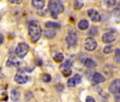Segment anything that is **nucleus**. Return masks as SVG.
I'll use <instances>...</instances> for the list:
<instances>
[{
	"mask_svg": "<svg viewBox=\"0 0 120 102\" xmlns=\"http://www.w3.org/2000/svg\"><path fill=\"white\" fill-rule=\"evenodd\" d=\"M48 8L50 12L51 16L54 19H56L58 18V15L62 14L64 10V5L61 0H49Z\"/></svg>",
	"mask_w": 120,
	"mask_h": 102,
	"instance_id": "nucleus-1",
	"label": "nucleus"
},
{
	"mask_svg": "<svg viewBox=\"0 0 120 102\" xmlns=\"http://www.w3.org/2000/svg\"><path fill=\"white\" fill-rule=\"evenodd\" d=\"M28 33L32 41L36 42L40 39L42 33V29L40 24L38 21L33 20L29 23Z\"/></svg>",
	"mask_w": 120,
	"mask_h": 102,
	"instance_id": "nucleus-2",
	"label": "nucleus"
},
{
	"mask_svg": "<svg viewBox=\"0 0 120 102\" xmlns=\"http://www.w3.org/2000/svg\"><path fill=\"white\" fill-rule=\"evenodd\" d=\"M29 46L25 43H21L16 48V55L19 58H23L28 53Z\"/></svg>",
	"mask_w": 120,
	"mask_h": 102,
	"instance_id": "nucleus-3",
	"label": "nucleus"
},
{
	"mask_svg": "<svg viewBox=\"0 0 120 102\" xmlns=\"http://www.w3.org/2000/svg\"><path fill=\"white\" fill-rule=\"evenodd\" d=\"M71 66H72V62L70 60H67L64 63H63L60 66V69H61L62 72L64 77H69L71 75L72 73Z\"/></svg>",
	"mask_w": 120,
	"mask_h": 102,
	"instance_id": "nucleus-4",
	"label": "nucleus"
},
{
	"mask_svg": "<svg viewBox=\"0 0 120 102\" xmlns=\"http://www.w3.org/2000/svg\"><path fill=\"white\" fill-rule=\"evenodd\" d=\"M97 45H98L97 42L93 38L88 37L84 41V47L86 48V50L88 51H93L95 50Z\"/></svg>",
	"mask_w": 120,
	"mask_h": 102,
	"instance_id": "nucleus-5",
	"label": "nucleus"
},
{
	"mask_svg": "<svg viewBox=\"0 0 120 102\" xmlns=\"http://www.w3.org/2000/svg\"><path fill=\"white\" fill-rule=\"evenodd\" d=\"M66 41H67L69 46H70V47L75 46L77 43V41H78V36H77L76 33L74 31L69 32L68 35L67 36Z\"/></svg>",
	"mask_w": 120,
	"mask_h": 102,
	"instance_id": "nucleus-6",
	"label": "nucleus"
},
{
	"mask_svg": "<svg viewBox=\"0 0 120 102\" xmlns=\"http://www.w3.org/2000/svg\"><path fill=\"white\" fill-rule=\"evenodd\" d=\"M116 38V35L114 31H109L105 33L102 37V40L105 43H111L114 42Z\"/></svg>",
	"mask_w": 120,
	"mask_h": 102,
	"instance_id": "nucleus-7",
	"label": "nucleus"
},
{
	"mask_svg": "<svg viewBox=\"0 0 120 102\" xmlns=\"http://www.w3.org/2000/svg\"><path fill=\"white\" fill-rule=\"evenodd\" d=\"M109 91L114 94L120 91V79H114V81L111 82L109 86Z\"/></svg>",
	"mask_w": 120,
	"mask_h": 102,
	"instance_id": "nucleus-8",
	"label": "nucleus"
},
{
	"mask_svg": "<svg viewBox=\"0 0 120 102\" xmlns=\"http://www.w3.org/2000/svg\"><path fill=\"white\" fill-rule=\"evenodd\" d=\"M88 16L90 17V19H91V21H94V22H99L101 20V16L100 14H99V12L95 9H89L88 11Z\"/></svg>",
	"mask_w": 120,
	"mask_h": 102,
	"instance_id": "nucleus-9",
	"label": "nucleus"
},
{
	"mask_svg": "<svg viewBox=\"0 0 120 102\" xmlns=\"http://www.w3.org/2000/svg\"><path fill=\"white\" fill-rule=\"evenodd\" d=\"M81 82V77L79 75H76L70 78L67 82V85L69 87H74Z\"/></svg>",
	"mask_w": 120,
	"mask_h": 102,
	"instance_id": "nucleus-10",
	"label": "nucleus"
},
{
	"mask_svg": "<svg viewBox=\"0 0 120 102\" xmlns=\"http://www.w3.org/2000/svg\"><path fill=\"white\" fill-rule=\"evenodd\" d=\"M14 81L20 84H26L28 81V77L21 74H17L14 77Z\"/></svg>",
	"mask_w": 120,
	"mask_h": 102,
	"instance_id": "nucleus-11",
	"label": "nucleus"
},
{
	"mask_svg": "<svg viewBox=\"0 0 120 102\" xmlns=\"http://www.w3.org/2000/svg\"><path fill=\"white\" fill-rule=\"evenodd\" d=\"M45 3V0H32L33 6L38 9H42Z\"/></svg>",
	"mask_w": 120,
	"mask_h": 102,
	"instance_id": "nucleus-12",
	"label": "nucleus"
},
{
	"mask_svg": "<svg viewBox=\"0 0 120 102\" xmlns=\"http://www.w3.org/2000/svg\"><path fill=\"white\" fill-rule=\"evenodd\" d=\"M93 81L95 84H100L105 82V78L100 73H95L93 77Z\"/></svg>",
	"mask_w": 120,
	"mask_h": 102,
	"instance_id": "nucleus-13",
	"label": "nucleus"
},
{
	"mask_svg": "<svg viewBox=\"0 0 120 102\" xmlns=\"http://www.w3.org/2000/svg\"><path fill=\"white\" fill-rule=\"evenodd\" d=\"M8 99V95L7 90L0 86V101H5Z\"/></svg>",
	"mask_w": 120,
	"mask_h": 102,
	"instance_id": "nucleus-14",
	"label": "nucleus"
},
{
	"mask_svg": "<svg viewBox=\"0 0 120 102\" xmlns=\"http://www.w3.org/2000/svg\"><path fill=\"white\" fill-rule=\"evenodd\" d=\"M112 16L116 23H120V9L116 8L112 11Z\"/></svg>",
	"mask_w": 120,
	"mask_h": 102,
	"instance_id": "nucleus-15",
	"label": "nucleus"
},
{
	"mask_svg": "<svg viewBox=\"0 0 120 102\" xmlns=\"http://www.w3.org/2000/svg\"><path fill=\"white\" fill-rule=\"evenodd\" d=\"M78 26H79V28L81 30L84 31V30H86V29L88 28V26H89V23H88V21L87 20H86V19H82V20H81V21L79 22Z\"/></svg>",
	"mask_w": 120,
	"mask_h": 102,
	"instance_id": "nucleus-16",
	"label": "nucleus"
},
{
	"mask_svg": "<svg viewBox=\"0 0 120 102\" xmlns=\"http://www.w3.org/2000/svg\"><path fill=\"white\" fill-rule=\"evenodd\" d=\"M60 24L56 22H52V21H48L45 24V27L48 28H52V29H57L60 28Z\"/></svg>",
	"mask_w": 120,
	"mask_h": 102,
	"instance_id": "nucleus-17",
	"label": "nucleus"
},
{
	"mask_svg": "<svg viewBox=\"0 0 120 102\" xmlns=\"http://www.w3.org/2000/svg\"><path fill=\"white\" fill-rule=\"evenodd\" d=\"M84 65L87 67H95L97 66L96 63L92 59H86L84 62Z\"/></svg>",
	"mask_w": 120,
	"mask_h": 102,
	"instance_id": "nucleus-18",
	"label": "nucleus"
},
{
	"mask_svg": "<svg viewBox=\"0 0 120 102\" xmlns=\"http://www.w3.org/2000/svg\"><path fill=\"white\" fill-rule=\"evenodd\" d=\"M11 96L13 101H18L20 98V93L16 89H13L11 92Z\"/></svg>",
	"mask_w": 120,
	"mask_h": 102,
	"instance_id": "nucleus-19",
	"label": "nucleus"
},
{
	"mask_svg": "<svg viewBox=\"0 0 120 102\" xmlns=\"http://www.w3.org/2000/svg\"><path fill=\"white\" fill-rule=\"evenodd\" d=\"M64 60V55L61 53L56 54L54 57V60L56 63H62Z\"/></svg>",
	"mask_w": 120,
	"mask_h": 102,
	"instance_id": "nucleus-20",
	"label": "nucleus"
},
{
	"mask_svg": "<svg viewBox=\"0 0 120 102\" xmlns=\"http://www.w3.org/2000/svg\"><path fill=\"white\" fill-rule=\"evenodd\" d=\"M83 2L82 0H75L74 1V8L76 9H80L83 7Z\"/></svg>",
	"mask_w": 120,
	"mask_h": 102,
	"instance_id": "nucleus-21",
	"label": "nucleus"
},
{
	"mask_svg": "<svg viewBox=\"0 0 120 102\" xmlns=\"http://www.w3.org/2000/svg\"><path fill=\"white\" fill-rule=\"evenodd\" d=\"M7 66H11V65H14V66H19V62L15 59V58H12L9 60V61L7 63Z\"/></svg>",
	"mask_w": 120,
	"mask_h": 102,
	"instance_id": "nucleus-22",
	"label": "nucleus"
},
{
	"mask_svg": "<svg viewBox=\"0 0 120 102\" xmlns=\"http://www.w3.org/2000/svg\"><path fill=\"white\" fill-rule=\"evenodd\" d=\"M115 53V60L117 63H120V49L116 48L114 50Z\"/></svg>",
	"mask_w": 120,
	"mask_h": 102,
	"instance_id": "nucleus-23",
	"label": "nucleus"
},
{
	"mask_svg": "<svg viewBox=\"0 0 120 102\" xmlns=\"http://www.w3.org/2000/svg\"><path fill=\"white\" fill-rule=\"evenodd\" d=\"M51 79H52V77H51L50 75H49V74H43L42 75V79L45 82H50Z\"/></svg>",
	"mask_w": 120,
	"mask_h": 102,
	"instance_id": "nucleus-24",
	"label": "nucleus"
},
{
	"mask_svg": "<svg viewBox=\"0 0 120 102\" xmlns=\"http://www.w3.org/2000/svg\"><path fill=\"white\" fill-rule=\"evenodd\" d=\"M105 4L108 7H111L115 5L116 4V0H104Z\"/></svg>",
	"mask_w": 120,
	"mask_h": 102,
	"instance_id": "nucleus-25",
	"label": "nucleus"
},
{
	"mask_svg": "<svg viewBox=\"0 0 120 102\" xmlns=\"http://www.w3.org/2000/svg\"><path fill=\"white\" fill-rule=\"evenodd\" d=\"M54 35H55V32H54V31H47L45 32V36L48 38H52L54 37Z\"/></svg>",
	"mask_w": 120,
	"mask_h": 102,
	"instance_id": "nucleus-26",
	"label": "nucleus"
},
{
	"mask_svg": "<svg viewBox=\"0 0 120 102\" xmlns=\"http://www.w3.org/2000/svg\"><path fill=\"white\" fill-rule=\"evenodd\" d=\"M112 45H107L103 49V52L105 54H109L112 53Z\"/></svg>",
	"mask_w": 120,
	"mask_h": 102,
	"instance_id": "nucleus-27",
	"label": "nucleus"
},
{
	"mask_svg": "<svg viewBox=\"0 0 120 102\" xmlns=\"http://www.w3.org/2000/svg\"><path fill=\"white\" fill-rule=\"evenodd\" d=\"M8 1L12 4H19L22 2L23 0H8Z\"/></svg>",
	"mask_w": 120,
	"mask_h": 102,
	"instance_id": "nucleus-28",
	"label": "nucleus"
},
{
	"mask_svg": "<svg viewBox=\"0 0 120 102\" xmlns=\"http://www.w3.org/2000/svg\"><path fill=\"white\" fill-rule=\"evenodd\" d=\"M95 99H94V98H93L92 96H87V98H86V102H95Z\"/></svg>",
	"mask_w": 120,
	"mask_h": 102,
	"instance_id": "nucleus-29",
	"label": "nucleus"
},
{
	"mask_svg": "<svg viewBox=\"0 0 120 102\" xmlns=\"http://www.w3.org/2000/svg\"><path fill=\"white\" fill-rule=\"evenodd\" d=\"M3 41H4V35L2 33H0V44H2Z\"/></svg>",
	"mask_w": 120,
	"mask_h": 102,
	"instance_id": "nucleus-30",
	"label": "nucleus"
},
{
	"mask_svg": "<svg viewBox=\"0 0 120 102\" xmlns=\"http://www.w3.org/2000/svg\"><path fill=\"white\" fill-rule=\"evenodd\" d=\"M0 21H1V16H0Z\"/></svg>",
	"mask_w": 120,
	"mask_h": 102,
	"instance_id": "nucleus-31",
	"label": "nucleus"
}]
</instances>
